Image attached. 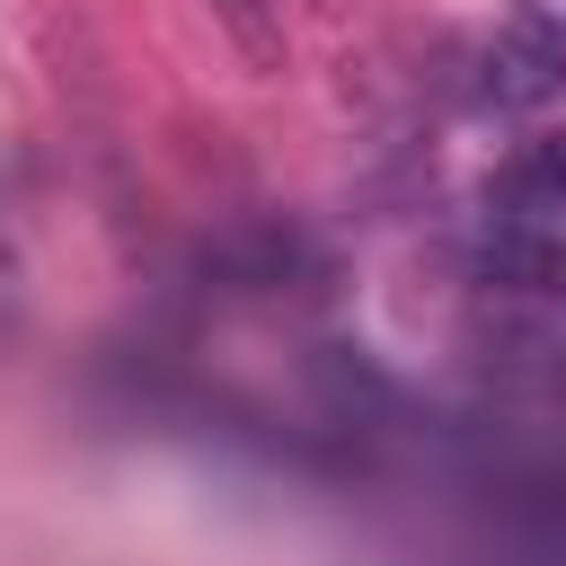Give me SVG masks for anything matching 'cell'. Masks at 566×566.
Here are the masks:
<instances>
[{"label": "cell", "mask_w": 566, "mask_h": 566, "mask_svg": "<svg viewBox=\"0 0 566 566\" xmlns=\"http://www.w3.org/2000/svg\"><path fill=\"white\" fill-rule=\"evenodd\" d=\"M557 88H566V18L513 9L504 35L486 44V97L495 106H548Z\"/></svg>", "instance_id": "1"}, {"label": "cell", "mask_w": 566, "mask_h": 566, "mask_svg": "<svg viewBox=\"0 0 566 566\" xmlns=\"http://www.w3.org/2000/svg\"><path fill=\"white\" fill-rule=\"evenodd\" d=\"M478 274L504 292H566V239L557 230H486Z\"/></svg>", "instance_id": "2"}, {"label": "cell", "mask_w": 566, "mask_h": 566, "mask_svg": "<svg viewBox=\"0 0 566 566\" xmlns=\"http://www.w3.org/2000/svg\"><path fill=\"white\" fill-rule=\"evenodd\" d=\"M504 195H513V203H531V212H566V133L531 142V150L504 168Z\"/></svg>", "instance_id": "3"}, {"label": "cell", "mask_w": 566, "mask_h": 566, "mask_svg": "<svg viewBox=\"0 0 566 566\" xmlns=\"http://www.w3.org/2000/svg\"><path fill=\"white\" fill-rule=\"evenodd\" d=\"M212 18L230 27V44H239L248 62H274V53H283V35H274V18H265V0H212Z\"/></svg>", "instance_id": "4"}]
</instances>
